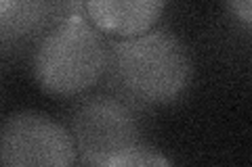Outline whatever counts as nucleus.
I'll return each instance as SVG.
<instances>
[{
  "label": "nucleus",
  "mask_w": 252,
  "mask_h": 167,
  "mask_svg": "<svg viewBox=\"0 0 252 167\" xmlns=\"http://www.w3.org/2000/svg\"><path fill=\"white\" fill-rule=\"evenodd\" d=\"M107 73L118 96L145 105H166L183 94L193 77L187 44L164 27L109 42Z\"/></svg>",
  "instance_id": "f257e3e1"
},
{
  "label": "nucleus",
  "mask_w": 252,
  "mask_h": 167,
  "mask_svg": "<svg viewBox=\"0 0 252 167\" xmlns=\"http://www.w3.org/2000/svg\"><path fill=\"white\" fill-rule=\"evenodd\" d=\"M107 59L109 42L80 4L40 38L34 52V75L46 94L78 96L107 73Z\"/></svg>",
  "instance_id": "f03ea898"
},
{
  "label": "nucleus",
  "mask_w": 252,
  "mask_h": 167,
  "mask_svg": "<svg viewBox=\"0 0 252 167\" xmlns=\"http://www.w3.org/2000/svg\"><path fill=\"white\" fill-rule=\"evenodd\" d=\"M67 130L82 167H99L109 157L143 142L135 105L118 94L82 98L69 117Z\"/></svg>",
  "instance_id": "7ed1b4c3"
},
{
  "label": "nucleus",
  "mask_w": 252,
  "mask_h": 167,
  "mask_svg": "<svg viewBox=\"0 0 252 167\" xmlns=\"http://www.w3.org/2000/svg\"><path fill=\"white\" fill-rule=\"evenodd\" d=\"M76 161L69 130L42 111L23 109L0 123V167H74Z\"/></svg>",
  "instance_id": "20e7f679"
},
{
  "label": "nucleus",
  "mask_w": 252,
  "mask_h": 167,
  "mask_svg": "<svg viewBox=\"0 0 252 167\" xmlns=\"http://www.w3.org/2000/svg\"><path fill=\"white\" fill-rule=\"evenodd\" d=\"M162 0H91L82 9L101 34L132 38L154 29L164 11Z\"/></svg>",
  "instance_id": "39448f33"
},
{
  "label": "nucleus",
  "mask_w": 252,
  "mask_h": 167,
  "mask_svg": "<svg viewBox=\"0 0 252 167\" xmlns=\"http://www.w3.org/2000/svg\"><path fill=\"white\" fill-rule=\"evenodd\" d=\"M67 9L65 4L49 2H17V0H0V44H15L19 40L42 29L46 23H57L65 15L59 11ZM76 11V9H74Z\"/></svg>",
  "instance_id": "423d86ee"
},
{
  "label": "nucleus",
  "mask_w": 252,
  "mask_h": 167,
  "mask_svg": "<svg viewBox=\"0 0 252 167\" xmlns=\"http://www.w3.org/2000/svg\"><path fill=\"white\" fill-rule=\"evenodd\" d=\"M99 167H172V161L162 150L141 142V144H135L109 157Z\"/></svg>",
  "instance_id": "0eeeda50"
},
{
  "label": "nucleus",
  "mask_w": 252,
  "mask_h": 167,
  "mask_svg": "<svg viewBox=\"0 0 252 167\" xmlns=\"http://www.w3.org/2000/svg\"><path fill=\"white\" fill-rule=\"evenodd\" d=\"M227 9L235 13V17H240L246 25L252 23V4L248 0H235V2H229L227 4Z\"/></svg>",
  "instance_id": "6e6552de"
}]
</instances>
